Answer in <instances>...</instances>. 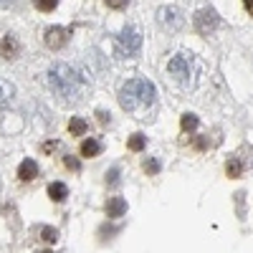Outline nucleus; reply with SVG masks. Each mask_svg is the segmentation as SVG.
<instances>
[{
	"mask_svg": "<svg viewBox=\"0 0 253 253\" xmlns=\"http://www.w3.org/2000/svg\"><path fill=\"white\" fill-rule=\"evenodd\" d=\"M119 104L124 112L134 114L137 119H150L157 107V89L147 79H129L119 89Z\"/></svg>",
	"mask_w": 253,
	"mask_h": 253,
	"instance_id": "f257e3e1",
	"label": "nucleus"
},
{
	"mask_svg": "<svg viewBox=\"0 0 253 253\" xmlns=\"http://www.w3.org/2000/svg\"><path fill=\"white\" fill-rule=\"evenodd\" d=\"M46 84H48V89L63 101H79V96L84 94V89H86L84 76L74 66H69V63H56V66L46 74Z\"/></svg>",
	"mask_w": 253,
	"mask_h": 253,
	"instance_id": "f03ea898",
	"label": "nucleus"
},
{
	"mask_svg": "<svg viewBox=\"0 0 253 253\" xmlns=\"http://www.w3.org/2000/svg\"><path fill=\"white\" fill-rule=\"evenodd\" d=\"M167 71H170V76L180 84V86H195V66H193V56L190 53H177L170 58V63H167Z\"/></svg>",
	"mask_w": 253,
	"mask_h": 253,
	"instance_id": "7ed1b4c3",
	"label": "nucleus"
},
{
	"mask_svg": "<svg viewBox=\"0 0 253 253\" xmlns=\"http://www.w3.org/2000/svg\"><path fill=\"white\" fill-rule=\"evenodd\" d=\"M139 46H142V36L137 28H126L117 38V53L122 58H134L139 53Z\"/></svg>",
	"mask_w": 253,
	"mask_h": 253,
	"instance_id": "20e7f679",
	"label": "nucleus"
},
{
	"mask_svg": "<svg viewBox=\"0 0 253 253\" xmlns=\"http://www.w3.org/2000/svg\"><path fill=\"white\" fill-rule=\"evenodd\" d=\"M215 26H218V15H215L213 8H203V10L195 15V28H198L200 33L210 36V33L215 31Z\"/></svg>",
	"mask_w": 253,
	"mask_h": 253,
	"instance_id": "39448f33",
	"label": "nucleus"
},
{
	"mask_svg": "<svg viewBox=\"0 0 253 253\" xmlns=\"http://www.w3.org/2000/svg\"><path fill=\"white\" fill-rule=\"evenodd\" d=\"M46 46L48 48H53V51H58L61 46H66V41H69V31L66 28H61V26H53V28H48L46 31Z\"/></svg>",
	"mask_w": 253,
	"mask_h": 253,
	"instance_id": "423d86ee",
	"label": "nucleus"
},
{
	"mask_svg": "<svg viewBox=\"0 0 253 253\" xmlns=\"http://www.w3.org/2000/svg\"><path fill=\"white\" fill-rule=\"evenodd\" d=\"M18 56H20V43H18L13 36H5L3 41H0V58L13 61V58H18Z\"/></svg>",
	"mask_w": 253,
	"mask_h": 253,
	"instance_id": "0eeeda50",
	"label": "nucleus"
},
{
	"mask_svg": "<svg viewBox=\"0 0 253 253\" xmlns=\"http://www.w3.org/2000/svg\"><path fill=\"white\" fill-rule=\"evenodd\" d=\"M160 23H162L167 31H175V28L182 26V18H180V13H177L175 8H162V10H160Z\"/></svg>",
	"mask_w": 253,
	"mask_h": 253,
	"instance_id": "6e6552de",
	"label": "nucleus"
},
{
	"mask_svg": "<svg viewBox=\"0 0 253 253\" xmlns=\"http://www.w3.org/2000/svg\"><path fill=\"white\" fill-rule=\"evenodd\" d=\"M79 152H81V157H86V160L99 157V155H101V142H99V139H94V137H86V139L81 142Z\"/></svg>",
	"mask_w": 253,
	"mask_h": 253,
	"instance_id": "1a4fd4ad",
	"label": "nucleus"
},
{
	"mask_svg": "<svg viewBox=\"0 0 253 253\" xmlns=\"http://www.w3.org/2000/svg\"><path fill=\"white\" fill-rule=\"evenodd\" d=\"M38 177V165L33 160H23L18 165V180H23V182H31Z\"/></svg>",
	"mask_w": 253,
	"mask_h": 253,
	"instance_id": "9d476101",
	"label": "nucleus"
},
{
	"mask_svg": "<svg viewBox=\"0 0 253 253\" xmlns=\"http://www.w3.org/2000/svg\"><path fill=\"white\" fill-rule=\"evenodd\" d=\"M126 213V200L124 198H109L107 200V215L109 218H122Z\"/></svg>",
	"mask_w": 253,
	"mask_h": 253,
	"instance_id": "9b49d317",
	"label": "nucleus"
},
{
	"mask_svg": "<svg viewBox=\"0 0 253 253\" xmlns=\"http://www.w3.org/2000/svg\"><path fill=\"white\" fill-rule=\"evenodd\" d=\"M66 195H69V187L63 185V182H51V185H48V198H51L53 203L66 200Z\"/></svg>",
	"mask_w": 253,
	"mask_h": 253,
	"instance_id": "f8f14e48",
	"label": "nucleus"
},
{
	"mask_svg": "<svg viewBox=\"0 0 253 253\" xmlns=\"http://www.w3.org/2000/svg\"><path fill=\"white\" fill-rule=\"evenodd\" d=\"M13 96H15V86H13L10 81L0 79V107H3V104H10Z\"/></svg>",
	"mask_w": 253,
	"mask_h": 253,
	"instance_id": "ddd939ff",
	"label": "nucleus"
},
{
	"mask_svg": "<svg viewBox=\"0 0 253 253\" xmlns=\"http://www.w3.org/2000/svg\"><path fill=\"white\" fill-rule=\"evenodd\" d=\"M86 129H89V124H86V119H81V117H74V119L69 122V132H71L74 137L86 134Z\"/></svg>",
	"mask_w": 253,
	"mask_h": 253,
	"instance_id": "4468645a",
	"label": "nucleus"
},
{
	"mask_svg": "<svg viewBox=\"0 0 253 253\" xmlns=\"http://www.w3.org/2000/svg\"><path fill=\"white\" fill-rule=\"evenodd\" d=\"M144 144H147V137H144L142 132L132 134V137H129V142H126V147H129L132 152H139V150H144Z\"/></svg>",
	"mask_w": 253,
	"mask_h": 253,
	"instance_id": "2eb2a0df",
	"label": "nucleus"
},
{
	"mask_svg": "<svg viewBox=\"0 0 253 253\" xmlns=\"http://www.w3.org/2000/svg\"><path fill=\"white\" fill-rule=\"evenodd\" d=\"M225 172H228V177H241V172H243V165L233 157L228 165H225Z\"/></svg>",
	"mask_w": 253,
	"mask_h": 253,
	"instance_id": "dca6fc26",
	"label": "nucleus"
},
{
	"mask_svg": "<svg viewBox=\"0 0 253 253\" xmlns=\"http://www.w3.org/2000/svg\"><path fill=\"white\" fill-rule=\"evenodd\" d=\"M41 241H46V243H56L58 241V230L56 228H41Z\"/></svg>",
	"mask_w": 253,
	"mask_h": 253,
	"instance_id": "f3484780",
	"label": "nucleus"
},
{
	"mask_svg": "<svg viewBox=\"0 0 253 253\" xmlns=\"http://www.w3.org/2000/svg\"><path fill=\"white\" fill-rule=\"evenodd\" d=\"M33 5H36L41 13H51V10L58 5V0H33Z\"/></svg>",
	"mask_w": 253,
	"mask_h": 253,
	"instance_id": "a211bd4d",
	"label": "nucleus"
},
{
	"mask_svg": "<svg viewBox=\"0 0 253 253\" xmlns=\"http://www.w3.org/2000/svg\"><path fill=\"white\" fill-rule=\"evenodd\" d=\"M142 167H144V172H147V175H157V172H160V162H157L155 157L144 160V165H142Z\"/></svg>",
	"mask_w": 253,
	"mask_h": 253,
	"instance_id": "6ab92c4d",
	"label": "nucleus"
},
{
	"mask_svg": "<svg viewBox=\"0 0 253 253\" xmlns=\"http://www.w3.org/2000/svg\"><path fill=\"white\" fill-rule=\"evenodd\" d=\"M180 126H182L185 132H187V129H195V126H198V117H195V114H185L182 122H180Z\"/></svg>",
	"mask_w": 253,
	"mask_h": 253,
	"instance_id": "aec40b11",
	"label": "nucleus"
},
{
	"mask_svg": "<svg viewBox=\"0 0 253 253\" xmlns=\"http://www.w3.org/2000/svg\"><path fill=\"white\" fill-rule=\"evenodd\" d=\"M126 3H129V0H107V5H109V8H114V10H119V8H124Z\"/></svg>",
	"mask_w": 253,
	"mask_h": 253,
	"instance_id": "412c9836",
	"label": "nucleus"
},
{
	"mask_svg": "<svg viewBox=\"0 0 253 253\" xmlns=\"http://www.w3.org/2000/svg\"><path fill=\"white\" fill-rule=\"evenodd\" d=\"M63 165H66L69 170H79V162H76L74 157H69V155H66V160H63Z\"/></svg>",
	"mask_w": 253,
	"mask_h": 253,
	"instance_id": "4be33fe9",
	"label": "nucleus"
},
{
	"mask_svg": "<svg viewBox=\"0 0 253 253\" xmlns=\"http://www.w3.org/2000/svg\"><path fill=\"white\" fill-rule=\"evenodd\" d=\"M117 175H119V170L114 167V170L109 172V180H107V182H109V185H117V182H119V177H117Z\"/></svg>",
	"mask_w": 253,
	"mask_h": 253,
	"instance_id": "5701e85b",
	"label": "nucleus"
},
{
	"mask_svg": "<svg viewBox=\"0 0 253 253\" xmlns=\"http://www.w3.org/2000/svg\"><path fill=\"white\" fill-rule=\"evenodd\" d=\"M99 122L101 124H109V112H99Z\"/></svg>",
	"mask_w": 253,
	"mask_h": 253,
	"instance_id": "b1692460",
	"label": "nucleus"
},
{
	"mask_svg": "<svg viewBox=\"0 0 253 253\" xmlns=\"http://www.w3.org/2000/svg\"><path fill=\"white\" fill-rule=\"evenodd\" d=\"M243 8L248 10V15H253V0H243Z\"/></svg>",
	"mask_w": 253,
	"mask_h": 253,
	"instance_id": "393cba45",
	"label": "nucleus"
},
{
	"mask_svg": "<svg viewBox=\"0 0 253 253\" xmlns=\"http://www.w3.org/2000/svg\"><path fill=\"white\" fill-rule=\"evenodd\" d=\"M41 253H51V251H41Z\"/></svg>",
	"mask_w": 253,
	"mask_h": 253,
	"instance_id": "a878e982",
	"label": "nucleus"
}]
</instances>
